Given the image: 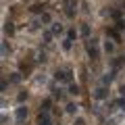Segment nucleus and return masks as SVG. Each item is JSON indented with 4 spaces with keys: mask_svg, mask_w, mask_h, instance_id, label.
<instances>
[{
    "mask_svg": "<svg viewBox=\"0 0 125 125\" xmlns=\"http://www.w3.org/2000/svg\"><path fill=\"white\" fill-rule=\"evenodd\" d=\"M96 98H104V90H98L96 92Z\"/></svg>",
    "mask_w": 125,
    "mask_h": 125,
    "instance_id": "nucleus-3",
    "label": "nucleus"
},
{
    "mask_svg": "<svg viewBox=\"0 0 125 125\" xmlns=\"http://www.w3.org/2000/svg\"><path fill=\"white\" fill-rule=\"evenodd\" d=\"M77 125H83V121H81V119H79V121H77Z\"/></svg>",
    "mask_w": 125,
    "mask_h": 125,
    "instance_id": "nucleus-5",
    "label": "nucleus"
},
{
    "mask_svg": "<svg viewBox=\"0 0 125 125\" xmlns=\"http://www.w3.org/2000/svg\"><path fill=\"white\" fill-rule=\"evenodd\" d=\"M69 92H71V94H77L79 90H77V85H71V88H69Z\"/></svg>",
    "mask_w": 125,
    "mask_h": 125,
    "instance_id": "nucleus-4",
    "label": "nucleus"
},
{
    "mask_svg": "<svg viewBox=\"0 0 125 125\" xmlns=\"http://www.w3.org/2000/svg\"><path fill=\"white\" fill-rule=\"evenodd\" d=\"M27 117V111H25V106H21L17 111V123H23V119Z\"/></svg>",
    "mask_w": 125,
    "mask_h": 125,
    "instance_id": "nucleus-1",
    "label": "nucleus"
},
{
    "mask_svg": "<svg viewBox=\"0 0 125 125\" xmlns=\"http://www.w3.org/2000/svg\"><path fill=\"white\" fill-rule=\"evenodd\" d=\"M40 125H50V119H48V113H44V115H40V121H38Z\"/></svg>",
    "mask_w": 125,
    "mask_h": 125,
    "instance_id": "nucleus-2",
    "label": "nucleus"
}]
</instances>
